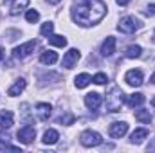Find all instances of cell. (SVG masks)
Here are the masks:
<instances>
[{"mask_svg": "<svg viewBox=\"0 0 155 153\" xmlns=\"http://www.w3.org/2000/svg\"><path fill=\"white\" fill-rule=\"evenodd\" d=\"M107 15V4L103 0H74L71 16L81 27L97 25Z\"/></svg>", "mask_w": 155, "mask_h": 153, "instance_id": "obj_1", "label": "cell"}, {"mask_svg": "<svg viewBox=\"0 0 155 153\" xmlns=\"http://www.w3.org/2000/svg\"><path fill=\"white\" fill-rule=\"evenodd\" d=\"M124 103V94L119 86H112L107 94V110L108 112H119Z\"/></svg>", "mask_w": 155, "mask_h": 153, "instance_id": "obj_2", "label": "cell"}, {"mask_svg": "<svg viewBox=\"0 0 155 153\" xmlns=\"http://www.w3.org/2000/svg\"><path fill=\"white\" fill-rule=\"evenodd\" d=\"M141 27H143V22L137 20L135 16H124V18H121L119 24H117V31H121V33H124V34H134V33L139 31Z\"/></svg>", "mask_w": 155, "mask_h": 153, "instance_id": "obj_3", "label": "cell"}, {"mask_svg": "<svg viewBox=\"0 0 155 153\" xmlns=\"http://www.w3.org/2000/svg\"><path fill=\"white\" fill-rule=\"evenodd\" d=\"M79 142L85 146V148H94V146H99L103 142L101 135L94 130H85L81 135H79Z\"/></svg>", "mask_w": 155, "mask_h": 153, "instance_id": "obj_4", "label": "cell"}, {"mask_svg": "<svg viewBox=\"0 0 155 153\" xmlns=\"http://www.w3.org/2000/svg\"><path fill=\"white\" fill-rule=\"evenodd\" d=\"M36 45H38L36 40H31V41H27V43H22V45H18V47L13 49V56L18 58V60H24V58H27V56H31V54L35 52Z\"/></svg>", "mask_w": 155, "mask_h": 153, "instance_id": "obj_5", "label": "cell"}, {"mask_svg": "<svg viewBox=\"0 0 155 153\" xmlns=\"http://www.w3.org/2000/svg\"><path fill=\"white\" fill-rule=\"evenodd\" d=\"M16 137H18V141H20L22 144H31V142L36 139V130H35L33 126L27 124V126H24V128L18 130Z\"/></svg>", "mask_w": 155, "mask_h": 153, "instance_id": "obj_6", "label": "cell"}, {"mask_svg": "<svg viewBox=\"0 0 155 153\" xmlns=\"http://www.w3.org/2000/svg\"><path fill=\"white\" fill-rule=\"evenodd\" d=\"M126 132H128V124H126L124 121H116V122H112L110 128H108V133H110L112 139H121Z\"/></svg>", "mask_w": 155, "mask_h": 153, "instance_id": "obj_7", "label": "cell"}, {"mask_svg": "<svg viewBox=\"0 0 155 153\" xmlns=\"http://www.w3.org/2000/svg\"><path fill=\"white\" fill-rule=\"evenodd\" d=\"M124 81H126L130 86H141V85H143V81H144V76H143V72H141V70L132 69V70H128V72L124 74Z\"/></svg>", "mask_w": 155, "mask_h": 153, "instance_id": "obj_8", "label": "cell"}, {"mask_svg": "<svg viewBox=\"0 0 155 153\" xmlns=\"http://www.w3.org/2000/svg\"><path fill=\"white\" fill-rule=\"evenodd\" d=\"M79 58H81V52L78 50V49H69L67 52H65V56H63V67L65 69H72L74 65H76L78 61H79Z\"/></svg>", "mask_w": 155, "mask_h": 153, "instance_id": "obj_9", "label": "cell"}, {"mask_svg": "<svg viewBox=\"0 0 155 153\" xmlns=\"http://www.w3.org/2000/svg\"><path fill=\"white\" fill-rule=\"evenodd\" d=\"M85 106L88 110H97L101 106V96L97 92H90L85 96Z\"/></svg>", "mask_w": 155, "mask_h": 153, "instance_id": "obj_10", "label": "cell"}, {"mask_svg": "<svg viewBox=\"0 0 155 153\" xmlns=\"http://www.w3.org/2000/svg\"><path fill=\"white\" fill-rule=\"evenodd\" d=\"M51 112H52V106L49 103H38L36 108H35V115L38 117L40 121H47L51 117Z\"/></svg>", "mask_w": 155, "mask_h": 153, "instance_id": "obj_11", "label": "cell"}, {"mask_svg": "<svg viewBox=\"0 0 155 153\" xmlns=\"http://www.w3.org/2000/svg\"><path fill=\"white\" fill-rule=\"evenodd\" d=\"M116 38L114 36H107V40L103 41V45H101V54L103 56H112L114 52H116Z\"/></svg>", "mask_w": 155, "mask_h": 153, "instance_id": "obj_12", "label": "cell"}, {"mask_svg": "<svg viewBox=\"0 0 155 153\" xmlns=\"http://www.w3.org/2000/svg\"><path fill=\"white\" fill-rule=\"evenodd\" d=\"M25 86H27V81H25L24 77H20V79H16V81L11 85V88L7 90V94L13 96V97H15V96H20V94L25 90Z\"/></svg>", "mask_w": 155, "mask_h": 153, "instance_id": "obj_13", "label": "cell"}, {"mask_svg": "<svg viewBox=\"0 0 155 153\" xmlns=\"http://www.w3.org/2000/svg\"><path fill=\"white\" fill-rule=\"evenodd\" d=\"M146 137H148V130H146V128H137V130L132 133L130 142H132V144H141Z\"/></svg>", "mask_w": 155, "mask_h": 153, "instance_id": "obj_14", "label": "cell"}, {"mask_svg": "<svg viewBox=\"0 0 155 153\" xmlns=\"http://www.w3.org/2000/svg\"><path fill=\"white\" fill-rule=\"evenodd\" d=\"M13 122H15L13 112H9V110H2V112H0V126H2V128H11Z\"/></svg>", "mask_w": 155, "mask_h": 153, "instance_id": "obj_15", "label": "cell"}, {"mask_svg": "<svg viewBox=\"0 0 155 153\" xmlns=\"http://www.w3.org/2000/svg\"><path fill=\"white\" fill-rule=\"evenodd\" d=\"M40 61H41L43 65H52V63L58 61V54H56L54 50H45V52H41Z\"/></svg>", "mask_w": 155, "mask_h": 153, "instance_id": "obj_16", "label": "cell"}, {"mask_svg": "<svg viewBox=\"0 0 155 153\" xmlns=\"http://www.w3.org/2000/svg\"><path fill=\"white\" fill-rule=\"evenodd\" d=\"M88 83H92V76H90V74H87V72L78 74L76 79H74L76 88H85V86H88Z\"/></svg>", "mask_w": 155, "mask_h": 153, "instance_id": "obj_17", "label": "cell"}, {"mask_svg": "<svg viewBox=\"0 0 155 153\" xmlns=\"http://www.w3.org/2000/svg\"><path fill=\"white\" fill-rule=\"evenodd\" d=\"M27 4H29V0H15L13 4H11V15L13 16H16V15H20V11H24L25 7H27Z\"/></svg>", "mask_w": 155, "mask_h": 153, "instance_id": "obj_18", "label": "cell"}, {"mask_svg": "<svg viewBox=\"0 0 155 153\" xmlns=\"http://www.w3.org/2000/svg\"><path fill=\"white\" fill-rule=\"evenodd\" d=\"M135 119H137L139 122H143V124H150V122L153 121L150 110H137V112H135Z\"/></svg>", "mask_w": 155, "mask_h": 153, "instance_id": "obj_19", "label": "cell"}, {"mask_svg": "<svg viewBox=\"0 0 155 153\" xmlns=\"http://www.w3.org/2000/svg\"><path fill=\"white\" fill-rule=\"evenodd\" d=\"M58 139H60V133H58L56 130H47V132L43 133V142H45V144H56Z\"/></svg>", "mask_w": 155, "mask_h": 153, "instance_id": "obj_20", "label": "cell"}, {"mask_svg": "<svg viewBox=\"0 0 155 153\" xmlns=\"http://www.w3.org/2000/svg\"><path fill=\"white\" fill-rule=\"evenodd\" d=\"M49 43L54 45V47H65L67 45V38L61 36V34H51L49 36Z\"/></svg>", "mask_w": 155, "mask_h": 153, "instance_id": "obj_21", "label": "cell"}, {"mask_svg": "<svg viewBox=\"0 0 155 153\" xmlns=\"http://www.w3.org/2000/svg\"><path fill=\"white\" fill-rule=\"evenodd\" d=\"M143 103H144V96H143V94H132V96L128 97V106H132V108L141 106Z\"/></svg>", "mask_w": 155, "mask_h": 153, "instance_id": "obj_22", "label": "cell"}, {"mask_svg": "<svg viewBox=\"0 0 155 153\" xmlns=\"http://www.w3.org/2000/svg\"><path fill=\"white\" fill-rule=\"evenodd\" d=\"M124 54H126V58H139L143 54V49L139 45H130V47H126Z\"/></svg>", "mask_w": 155, "mask_h": 153, "instance_id": "obj_23", "label": "cell"}, {"mask_svg": "<svg viewBox=\"0 0 155 153\" xmlns=\"http://www.w3.org/2000/svg\"><path fill=\"white\" fill-rule=\"evenodd\" d=\"M25 20H27L29 24H36L40 20V13L36 9H27V11H25Z\"/></svg>", "mask_w": 155, "mask_h": 153, "instance_id": "obj_24", "label": "cell"}, {"mask_svg": "<svg viewBox=\"0 0 155 153\" xmlns=\"http://www.w3.org/2000/svg\"><path fill=\"white\" fill-rule=\"evenodd\" d=\"M5 148H9V150H18L16 146H11V144H9V135H7V133H0V151L5 150Z\"/></svg>", "mask_w": 155, "mask_h": 153, "instance_id": "obj_25", "label": "cell"}, {"mask_svg": "<svg viewBox=\"0 0 155 153\" xmlns=\"http://www.w3.org/2000/svg\"><path fill=\"white\" fill-rule=\"evenodd\" d=\"M52 31H54V24H52V22H45V24L41 25V29H40V33H41L43 36H47V38L52 34Z\"/></svg>", "mask_w": 155, "mask_h": 153, "instance_id": "obj_26", "label": "cell"}, {"mask_svg": "<svg viewBox=\"0 0 155 153\" xmlns=\"http://www.w3.org/2000/svg\"><path fill=\"white\" fill-rule=\"evenodd\" d=\"M108 81V77L107 74H103V72H97L96 76H92V83H96V85H105Z\"/></svg>", "mask_w": 155, "mask_h": 153, "instance_id": "obj_27", "label": "cell"}, {"mask_svg": "<svg viewBox=\"0 0 155 153\" xmlns=\"http://www.w3.org/2000/svg\"><path fill=\"white\" fill-rule=\"evenodd\" d=\"M58 122H63V124H72L74 122V117L71 114H67V115H61L60 119H58Z\"/></svg>", "mask_w": 155, "mask_h": 153, "instance_id": "obj_28", "label": "cell"}, {"mask_svg": "<svg viewBox=\"0 0 155 153\" xmlns=\"http://www.w3.org/2000/svg\"><path fill=\"white\" fill-rule=\"evenodd\" d=\"M144 15H148V16H153V15H155V4H150V5L146 7Z\"/></svg>", "mask_w": 155, "mask_h": 153, "instance_id": "obj_29", "label": "cell"}, {"mask_svg": "<svg viewBox=\"0 0 155 153\" xmlns=\"http://www.w3.org/2000/svg\"><path fill=\"white\" fill-rule=\"evenodd\" d=\"M116 2L119 5H128V4H130V0H116Z\"/></svg>", "mask_w": 155, "mask_h": 153, "instance_id": "obj_30", "label": "cell"}, {"mask_svg": "<svg viewBox=\"0 0 155 153\" xmlns=\"http://www.w3.org/2000/svg\"><path fill=\"white\" fill-rule=\"evenodd\" d=\"M4 56H5V50H4V47H0V60H4Z\"/></svg>", "mask_w": 155, "mask_h": 153, "instance_id": "obj_31", "label": "cell"}, {"mask_svg": "<svg viewBox=\"0 0 155 153\" xmlns=\"http://www.w3.org/2000/svg\"><path fill=\"white\" fill-rule=\"evenodd\" d=\"M47 2H51V4H58V2H61V0H47Z\"/></svg>", "mask_w": 155, "mask_h": 153, "instance_id": "obj_32", "label": "cell"}, {"mask_svg": "<svg viewBox=\"0 0 155 153\" xmlns=\"http://www.w3.org/2000/svg\"><path fill=\"white\" fill-rule=\"evenodd\" d=\"M150 81H152V83L155 85V72H153V76H152V79H150Z\"/></svg>", "mask_w": 155, "mask_h": 153, "instance_id": "obj_33", "label": "cell"}, {"mask_svg": "<svg viewBox=\"0 0 155 153\" xmlns=\"http://www.w3.org/2000/svg\"><path fill=\"white\" fill-rule=\"evenodd\" d=\"M152 105H153V106H155V97H153V101H152Z\"/></svg>", "mask_w": 155, "mask_h": 153, "instance_id": "obj_34", "label": "cell"}, {"mask_svg": "<svg viewBox=\"0 0 155 153\" xmlns=\"http://www.w3.org/2000/svg\"><path fill=\"white\" fill-rule=\"evenodd\" d=\"M4 2H11V0H4Z\"/></svg>", "mask_w": 155, "mask_h": 153, "instance_id": "obj_35", "label": "cell"}, {"mask_svg": "<svg viewBox=\"0 0 155 153\" xmlns=\"http://www.w3.org/2000/svg\"><path fill=\"white\" fill-rule=\"evenodd\" d=\"M153 41H155V36H153Z\"/></svg>", "mask_w": 155, "mask_h": 153, "instance_id": "obj_36", "label": "cell"}]
</instances>
